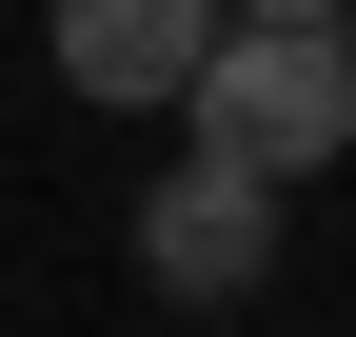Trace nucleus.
I'll use <instances>...</instances> for the list:
<instances>
[{
  "label": "nucleus",
  "mask_w": 356,
  "mask_h": 337,
  "mask_svg": "<svg viewBox=\"0 0 356 337\" xmlns=\"http://www.w3.org/2000/svg\"><path fill=\"white\" fill-rule=\"evenodd\" d=\"M178 119H198V159H238V179H317L356 139V40L337 20H218L198 79H178Z\"/></svg>",
  "instance_id": "f257e3e1"
},
{
  "label": "nucleus",
  "mask_w": 356,
  "mask_h": 337,
  "mask_svg": "<svg viewBox=\"0 0 356 337\" xmlns=\"http://www.w3.org/2000/svg\"><path fill=\"white\" fill-rule=\"evenodd\" d=\"M139 278L159 298H257V278H277V179H238V159L178 139V179L139 198Z\"/></svg>",
  "instance_id": "f03ea898"
},
{
  "label": "nucleus",
  "mask_w": 356,
  "mask_h": 337,
  "mask_svg": "<svg viewBox=\"0 0 356 337\" xmlns=\"http://www.w3.org/2000/svg\"><path fill=\"white\" fill-rule=\"evenodd\" d=\"M218 40V0H60V79L79 100H178Z\"/></svg>",
  "instance_id": "7ed1b4c3"
},
{
  "label": "nucleus",
  "mask_w": 356,
  "mask_h": 337,
  "mask_svg": "<svg viewBox=\"0 0 356 337\" xmlns=\"http://www.w3.org/2000/svg\"><path fill=\"white\" fill-rule=\"evenodd\" d=\"M218 20H337V0H218Z\"/></svg>",
  "instance_id": "20e7f679"
}]
</instances>
